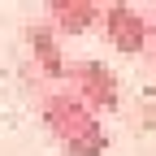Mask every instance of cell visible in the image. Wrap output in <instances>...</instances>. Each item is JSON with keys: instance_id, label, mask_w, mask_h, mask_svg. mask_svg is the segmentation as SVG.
Masks as SVG:
<instances>
[{"instance_id": "1", "label": "cell", "mask_w": 156, "mask_h": 156, "mask_svg": "<svg viewBox=\"0 0 156 156\" xmlns=\"http://www.w3.org/2000/svg\"><path fill=\"white\" fill-rule=\"evenodd\" d=\"M39 117L56 143L69 156H104L108 152V130L100 126V117L87 113L69 91H44L39 95Z\"/></svg>"}, {"instance_id": "2", "label": "cell", "mask_w": 156, "mask_h": 156, "mask_svg": "<svg viewBox=\"0 0 156 156\" xmlns=\"http://www.w3.org/2000/svg\"><path fill=\"white\" fill-rule=\"evenodd\" d=\"M65 78H69V95L87 113H113L122 108V83H117V74L95 61V56H83V61H65Z\"/></svg>"}, {"instance_id": "3", "label": "cell", "mask_w": 156, "mask_h": 156, "mask_svg": "<svg viewBox=\"0 0 156 156\" xmlns=\"http://www.w3.org/2000/svg\"><path fill=\"white\" fill-rule=\"evenodd\" d=\"M100 30H104L108 44H113L117 52H126V56L147 52L143 9H134V5H104V9H100Z\"/></svg>"}, {"instance_id": "4", "label": "cell", "mask_w": 156, "mask_h": 156, "mask_svg": "<svg viewBox=\"0 0 156 156\" xmlns=\"http://www.w3.org/2000/svg\"><path fill=\"white\" fill-rule=\"evenodd\" d=\"M100 9L95 0H52L44 9V22L61 35H83L87 26H100Z\"/></svg>"}, {"instance_id": "5", "label": "cell", "mask_w": 156, "mask_h": 156, "mask_svg": "<svg viewBox=\"0 0 156 156\" xmlns=\"http://www.w3.org/2000/svg\"><path fill=\"white\" fill-rule=\"evenodd\" d=\"M26 44H30V61L44 78H65V56H61V44H56V30L44 22V17H35L26 26Z\"/></svg>"}, {"instance_id": "6", "label": "cell", "mask_w": 156, "mask_h": 156, "mask_svg": "<svg viewBox=\"0 0 156 156\" xmlns=\"http://www.w3.org/2000/svg\"><path fill=\"white\" fill-rule=\"evenodd\" d=\"M143 26H147V44H156V9L143 13Z\"/></svg>"}, {"instance_id": "7", "label": "cell", "mask_w": 156, "mask_h": 156, "mask_svg": "<svg viewBox=\"0 0 156 156\" xmlns=\"http://www.w3.org/2000/svg\"><path fill=\"white\" fill-rule=\"evenodd\" d=\"M147 61H152V65H156V44H147Z\"/></svg>"}]
</instances>
